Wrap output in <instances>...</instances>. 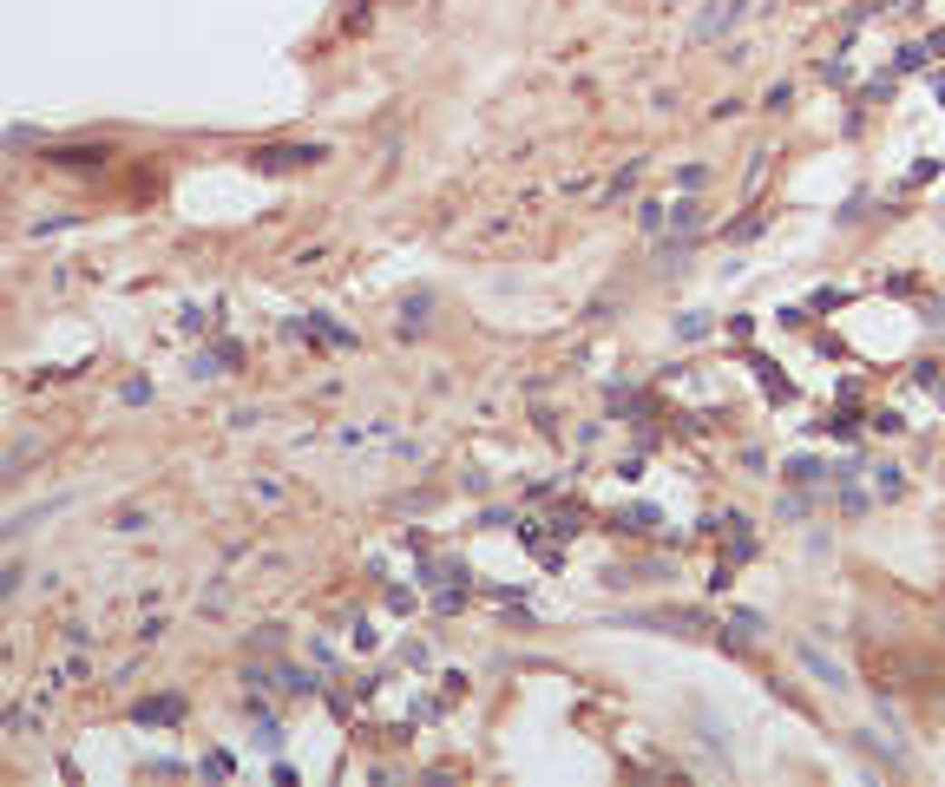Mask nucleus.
<instances>
[{"label": "nucleus", "instance_id": "f257e3e1", "mask_svg": "<svg viewBox=\"0 0 945 787\" xmlns=\"http://www.w3.org/2000/svg\"><path fill=\"white\" fill-rule=\"evenodd\" d=\"M801 663H808V669H814V676H827V683H841V669H833V663H827L821 650H801Z\"/></svg>", "mask_w": 945, "mask_h": 787}]
</instances>
